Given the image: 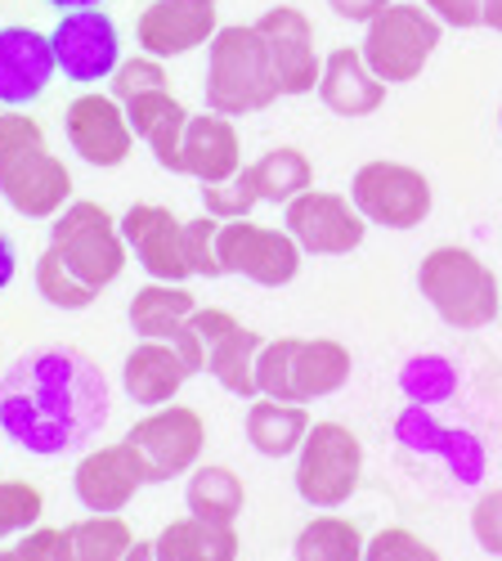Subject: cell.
I'll use <instances>...</instances> for the list:
<instances>
[{
    "label": "cell",
    "instance_id": "1",
    "mask_svg": "<svg viewBox=\"0 0 502 561\" xmlns=\"http://www.w3.org/2000/svg\"><path fill=\"white\" fill-rule=\"evenodd\" d=\"M113 417L108 373L81 346H32L0 368V436L32 458H63Z\"/></svg>",
    "mask_w": 502,
    "mask_h": 561
},
{
    "label": "cell",
    "instance_id": "2",
    "mask_svg": "<svg viewBox=\"0 0 502 561\" xmlns=\"http://www.w3.org/2000/svg\"><path fill=\"white\" fill-rule=\"evenodd\" d=\"M72 167L27 108H0V203L23 220H55L72 203Z\"/></svg>",
    "mask_w": 502,
    "mask_h": 561
},
{
    "label": "cell",
    "instance_id": "3",
    "mask_svg": "<svg viewBox=\"0 0 502 561\" xmlns=\"http://www.w3.org/2000/svg\"><path fill=\"white\" fill-rule=\"evenodd\" d=\"M202 100H207V113L234 117V122L265 113L283 100L256 23H220V32L207 45Z\"/></svg>",
    "mask_w": 502,
    "mask_h": 561
},
{
    "label": "cell",
    "instance_id": "4",
    "mask_svg": "<svg viewBox=\"0 0 502 561\" xmlns=\"http://www.w3.org/2000/svg\"><path fill=\"white\" fill-rule=\"evenodd\" d=\"M418 293L458 333H480L502 314V278L463 243H440L418 261Z\"/></svg>",
    "mask_w": 502,
    "mask_h": 561
},
{
    "label": "cell",
    "instance_id": "5",
    "mask_svg": "<svg viewBox=\"0 0 502 561\" xmlns=\"http://www.w3.org/2000/svg\"><path fill=\"white\" fill-rule=\"evenodd\" d=\"M354 373V355L337 337H265L256 355V391L283 404H314L337 396Z\"/></svg>",
    "mask_w": 502,
    "mask_h": 561
},
{
    "label": "cell",
    "instance_id": "6",
    "mask_svg": "<svg viewBox=\"0 0 502 561\" xmlns=\"http://www.w3.org/2000/svg\"><path fill=\"white\" fill-rule=\"evenodd\" d=\"M50 248L85 288H95L104 297V288H113L130 265L126 239L117 216L95 203V198H72L55 220H50Z\"/></svg>",
    "mask_w": 502,
    "mask_h": 561
},
{
    "label": "cell",
    "instance_id": "7",
    "mask_svg": "<svg viewBox=\"0 0 502 561\" xmlns=\"http://www.w3.org/2000/svg\"><path fill=\"white\" fill-rule=\"evenodd\" d=\"M440 41H444V23L422 0H390L373 23H363L359 50L386 85H408L427 72Z\"/></svg>",
    "mask_w": 502,
    "mask_h": 561
},
{
    "label": "cell",
    "instance_id": "8",
    "mask_svg": "<svg viewBox=\"0 0 502 561\" xmlns=\"http://www.w3.org/2000/svg\"><path fill=\"white\" fill-rule=\"evenodd\" d=\"M292 485L314 512H341L363 485V440L337 417L314 423L296 449Z\"/></svg>",
    "mask_w": 502,
    "mask_h": 561
},
{
    "label": "cell",
    "instance_id": "9",
    "mask_svg": "<svg viewBox=\"0 0 502 561\" xmlns=\"http://www.w3.org/2000/svg\"><path fill=\"white\" fill-rule=\"evenodd\" d=\"M350 203L359 207V216L390 229V233H408L422 229L435 211V184L422 167H408L395 158H373L350 175Z\"/></svg>",
    "mask_w": 502,
    "mask_h": 561
},
{
    "label": "cell",
    "instance_id": "10",
    "mask_svg": "<svg viewBox=\"0 0 502 561\" xmlns=\"http://www.w3.org/2000/svg\"><path fill=\"white\" fill-rule=\"evenodd\" d=\"M135 458H140L144 485H171L179 477H189L207 454V417L194 404H162L149 409L144 417H135L130 432L121 436Z\"/></svg>",
    "mask_w": 502,
    "mask_h": 561
},
{
    "label": "cell",
    "instance_id": "11",
    "mask_svg": "<svg viewBox=\"0 0 502 561\" xmlns=\"http://www.w3.org/2000/svg\"><path fill=\"white\" fill-rule=\"evenodd\" d=\"M301 243L283 225L260 220H224L220 225V265L224 274H238L256 288H288L301 274Z\"/></svg>",
    "mask_w": 502,
    "mask_h": 561
},
{
    "label": "cell",
    "instance_id": "12",
    "mask_svg": "<svg viewBox=\"0 0 502 561\" xmlns=\"http://www.w3.org/2000/svg\"><path fill=\"white\" fill-rule=\"evenodd\" d=\"M50 45H55L59 77L81 85V90H95L100 81H108L117 72V64L126 59L121 55V27L113 23L108 10L59 14V23L50 32Z\"/></svg>",
    "mask_w": 502,
    "mask_h": 561
},
{
    "label": "cell",
    "instance_id": "13",
    "mask_svg": "<svg viewBox=\"0 0 502 561\" xmlns=\"http://www.w3.org/2000/svg\"><path fill=\"white\" fill-rule=\"evenodd\" d=\"M63 135L72 153L95 167V171H117L130 162L135 153V130H130V117H126V104L113 100L108 90H81V95L63 108Z\"/></svg>",
    "mask_w": 502,
    "mask_h": 561
},
{
    "label": "cell",
    "instance_id": "14",
    "mask_svg": "<svg viewBox=\"0 0 502 561\" xmlns=\"http://www.w3.org/2000/svg\"><path fill=\"white\" fill-rule=\"evenodd\" d=\"M283 229L301 243L305 256H350L369 239V220L359 216L350 194L318 190V184L283 207Z\"/></svg>",
    "mask_w": 502,
    "mask_h": 561
},
{
    "label": "cell",
    "instance_id": "15",
    "mask_svg": "<svg viewBox=\"0 0 502 561\" xmlns=\"http://www.w3.org/2000/svg\"><path fill=\"white\" fill-rule=\"evenodd\" d=\"M117 225H121L130 261L149 278H157V284H189L194 278L185 256V220L166 203H130L117 216Z\"/></svg>",
    "mask_w": 502,
    "mask_h": 561
},
{
    "label": "cell",
    "instance_id": "16",
    "mask_svg": "<svg viewBox=\"0 0 502 561\" xmlns=\"http://www.w3.org/2000/svg\"><path fill=\"white\" fill-rule=\"evenodd\" d=\"M256 32L265 41V55L279 77V90L288 100L314 95L318 77H324V55L314 45V23L301 5H269L256 19Z\"/></svg>",
    "mask_w": 502,
    "mask_h": 561
},
{
    "label": "cell",
    "instance_id": "17",
    "mask_svg": "<svg viewBox=\"0 0 502 561\" xmlns=\"http://www.w3.org/2000/svg\"><path fill=\"white\" fill-rule=\"evenodd\" d=\"M220 32V0H149L135 19V41L153 59L207 50Z\"/></svg>",
    "mask_w": 502,
    "mask_h": 561
},
{
    "label": "cell",
    "instance_id": "18",
    "mask_svg": "<svg viewBox=\"0 0 502 561\" xmlns=\"http://www.w3.org/2000/svg\"><path fill=\"white\" fill-rule=\"evenodd\" d=\"M59 64L50 32L32 23H5L0 27V108H32L45 100V90L55 85Z\"/></svg>",
    "mask_w": 502,
    "mask_h": 561
},
{
    "label": "cell",
    "instance_id": "19",
    "mask_svg": "<svg viewBox=\"0 0 502 561\" xmlns=\"http://www.w3.org/2000/svg\"><path fill=\"white\" fill-rule=\"evenodd\" d=\"M140 490H144V472H140V458H135V449L126 440L85 449L72 467L77 503L85 512H100V517H121Z\"/></svg>",
    "mask_w": 502,
    "mask_h": 561
},
{
    "label": "cell",
    "instance_id": "20",
    "mask_svg": "<svg viewBox=\"0 0 502 561\" xmlns=\"http://www.w3.org/2000/svg\"><path fill=\"white\" fill-rule=\"evenodd\" d=\"M386 81L369 68L359 45H337V50L324 55V77H318L314 95L324 100V108L332 117L359 122V117H373L386 104Z\"/></svg>",
    "mask_w": 502,
    "mask_h": 561
},
{
    "label": "cell",
    "instance_id": "21",
    "mask_svg": "<svg viewBox=\"0 0 502 561\" xmlns=\"http://www.w3.org/2000/svg\"><path fill=\"white\" fill-rule=\"evenodd\" d=\"M243 135L234 117L220 113H194L185 126V145H179V175L198 184H224L243 171Z\"/></svg>",
    "mask_w": 502,
    "mask_h": 561
},
{
    "label": "cell",
    "instance_id": "22",
    "mask_svg": "<svg viewBox=\"0 0 502 561\" xmlns=\"http://www.w3.org/2000/svg\"><path fill=\"white\" fill-rule=\"evenodd\" d=\"M189 378L194 373L185 368V359L175 355L171 342H135L121 359V396L130 404H140L144 413L175 404Z\"/></svg>",
    "mask_w": 502,
    "mask_h": 561
},
{
    "label": "cell",
    "instance_id": "23",
    "mask_svg": "<svg viewBox=\"0 0 502 561\" xmlns=\"http://www.w3.org/2000/svg\"><path fill=\"white\" fill-rule=\"evenodd\" d=\"M130 130L135 139L153 153V162L171 175H179V145H185V126H189V108L175 90H153V95H140L126 104Z\"/></svg>",
    "mask_w": 502,
    "mask_h": 561
},
{
    "label": "cell",
    "instance_id": "24",
    "mask_svg": "<svg viewBox=\"0 0 502 561\" xmlns=\"http://www.w3.org/2000/svg\"><path fill=\"white\" fill-rule=\"evenodd\" d=\"M198 310V297L189 284H157L149 278L144 288H135L126 301V323L140 342H171Z\"/></svg>",
    "mask_w": 502,
    "mask_h": 561
},
{
    "label": "cell",
    "instance_id": "25",
    "mask_svg": "<svg viewBox=\"0 0 502 561\" xmlns=\"http://www.w3.org/2000/svg\"><path fill=\"white\" fill-rule=\"evenodd\" d=\"M310 427H314V417L305 404H283L265 396H256L243 417V436L260 458H296Z\"/></svg>",
    "mask_w": 502,
    "mask_h": 561
},
{
    "label": "cell",
    "instance_id": "26",
    "mask_svg": "<svg viewBox=\"0 0 502 561\" xmlns=\"http://www.w3.org/2000/svg\"><path fill=\"white\" fill-rule=\"evenodd\" d=\"M153 548H157V561H238L243 557L238 526H215V522L189 517V512L166 522Z\"/></svg>",
    "mask_w": 502,
    "mask_h": 561
},
{
    "label": "cell",
    "instance_id": "27",
    "mask_svg": "<svg viewBox=\"0 0 502 561\" xmlns=\"http://www.w3.org/2000/svg\"><path fill=\"white\" fill-rule=\"evenodd\" d=\"M185 507H189V517H202L215 526H238L243 507H247V485L234 467L198 462L185 481Z\"/></svg>",
    "mask_w": 502,
    "mask_h": 561
},
{
    "label": "cell",
    "instance_id": "28",
    "mask_svg": "<svg viewBox=\"0 0 502 561\" xmlns=\"http://www.w3.org/2000/svg\"><path fill=\"white\" fill-rule=\"evenodd\" d=\"M247 175H252L256 198L269 203V207H288L292 198H301L305 190H314V162L296 145L265 149L256 162H247Z\"/></svg>",
    "mask_w": 502,
    "mask_h": 561
},
{
    "label": "cell",
    "instance_id": "29",
    "mask_svg": "<svg viewBox=\"0 0 502 561\" xmlns=\"http://www.w3.org/2000/svg\"><path fill=\"white\" fill-rule=\"evenodd\" d=\"M135 543V530L126 517H100V512H85L81 522L59 530V552L55 561H126Z\"/></svg>",
    "mask_w": 502,
    "mask_h": 561
},
{
    "label": "cell",
    "instance_id": "30",
    "mask_svg": "<svg viewBox=\"0 0 502 561\" xmlns=\"http://www.w3.org/2000/svg\"><path fill=\"white\" fill-rule=\"evenodd\" d=\"M369 535L341 512H318L292 539V561H363Z\"/></svg>",
    "mask_w": 502,
    "mask_h": 561
},
{
    "label": "cell",
    "instance_id": "31",
    "mask_svg": "<svg viewBox=\"0 0 502 561\" xmlns=\"http://www.w3.org/2000/svg\"><path fill=\"white\" fill-rule=\"evenodd\" d=\"M260 346H265V337L256 333V329H247V323H234L230 333H224L215 346H211V355H207V373L211 378L230 391V396H238V400H256L260 391H256V355H260Z\"/></svg>",
    "mask_w": 502,
    "mask_h": 561
},
{
    "label": "cell",
    "instance_id": "32",
    "mask_svg": "<svg viewBox=\"0 0 502 561\" xmlns=\"http://www.w3.org/2000/svg\"><path fill=\"white\" fill-rule=\"evenodd\" d=\"M32 284H36V297L45 301V306H55V310H68V314H77V310H90L100 301V293L95 288H85L81 278L45 248L40 256H36V270H32Z\"/></svg>",
    "mask_w": 502,
    "mask_h": 561
},
{
    "label": "cell",
    "instance_id": "33",
    "mask_svg": "<svg viewBox=\"0 0 502 561\" xmlns=\"http://www.w3.org/2000/svg\"><path fill=\"white\" fill-rule=\"evenodd\" d=\"M399 391L418 409L444 404L453 391H458V368H453L444 355H413L399 368Z\"/></svg>",
    "mask_w": 502,
    "mask_h": 561
},
{
    "label": "cell",
    "instance_id": "34",
    "mask_svg": "<svg viewBox=\"0 0 502 561\" xmlns=\"http://www.w3.org/2000/svg\"><path fill=\"white\" fill-rule=\"evenodd\" d=\"M45 517V494L32 481H0V539H19Z\"/></svg>",
    "mask_w": 502,
    "mask_h": 561
},
{
    "label": "cell",
    "instance_id": "35",
    "mask_svg": "<svg viewBox=\"0 0 502 561\" xmlns=\"http://www.w3.org/2000/svg\"><path fill=\"white\" fill-rule=\"evenodd\" d=\"M153 90H171V72H166V59H153V55H130L117 64V72L108 77V95L130 104L140 95H153Z\"/></svg>",
    "mask_w": 502,
    "mask_h": 561
},
{
    "label": "cell",
    "instance_id": "36",
    "mask_svg": "<svg viewBox=\"0 0 502 561\" xmlns=\"http://www.w3.org/2000/svg\"><path fill=\"white\" fill-rule=\"evenodd\" d=\"M198 194H202V211L215 216L220 225H224V220H252V211L260 207L247 167H243L234 180H224V184H198Z\"/></svg>",
    "mask_w": 502,
    "mask_h": 561
},
{
    "label": "cell",
    "instance_id": "37",
    "mask_svg": "<svg viewBox=\"0 0 502 561\" xmlns=\"http://www.w3.org/2000/svg\"><path fill=\"white\" fill-rule=\"evenodd\" d=\"M363 561H444V552L408 526H382L377 535H369Z\"/></svg>",
    "mask_w": 502,
    "mask_h": 561
},
{
    "label": "cell",
    "instance_id": "38",
    "mask_svg": "<svg viewBox=\"0 0 502 561\" xmlns=\"http://www.w3.org/2000/svg\"><path fill=\"white\" fill-rule=\"evenodd\" d=\"M185 256H189L194 278H224V265H220V220L215 216L185 220Z\"/></svg>",
    "mask_w": 502,
    "mask_h": 561
},
{
    "label": "cell",
    "instance_id": "39",
    "mask_svg": "<svg viewBox=\"0 0 502 561\" xmlns=\"http://www.w3.org/2000/svg\"><path fill=\"white\" fill-rule=\"evenodd\" d=\"M471 539L480 543V552H489V557L502 561V485L498 490H485L471 503Z\"/></svg>",
    "mask_w": 502,
    "mask_h": 561
},
{
    "label": "cell",
    "instance_id": "40",
    "mask_svg": "<svg viewBox=\"0 0 502 561\" xmlns=\"http://www.w3.org/2000/svg\"><path fill=\"white\" fill-rule=\"evenodd\" d=\"M431 454H440V458L453 467V477H458V481H476V477H480V445H476L467 432L440 427Z\"/></svg>",
    "mask_w": 502,
    "mask_h": 561
},
{
    "label": "cell",
    "instance_id": "41",
    "mask_svg": "<svg viewBox=\"0 0 502 561\" xmlns=\"http://www.w3.org/2000/svg\"><path fill=\"white\" fill-rule=\"evenodd\" d=\"M59 552V530L55 526H36L19 535L14 543H0V561H55Z\"/></svg>",
    "mask_w": 502,
    "mask_h": 561
},
{
    "label": "cell",
    "instance_id": "42",
    "mask_svg": "<svg viewBox=\"0 0 502 561\" xmlns=\"http://www.w3.org/2000/svg\"><path fill=\"white\" fill-rule=\"evenodd\" d=\"M422 5H427L444 27H458V32L480 27V0H422Z\"/></svg>",
    "mask_w": 502,
    "mask_h": 561
},
{
    "label": "cell",
    "instance_id": "43",
    "mask_svg": "<svg viewBox=\"0 0 502 561\" xmlns=\"http://www.w3.org/2000/svg\"><path fill=\"white\" fill-rule=\"evenodd\" d=\"M171 346H175V355H179V359H185V368L194 373V378H198V373H207V346H202V337L189 329V323L171 337Z\"/></svg>",
    "mask_w": 502,
    "mask_h": 561
},
{
    "label": "cell",
    "instance_id": "44",
    "mask_svg": "<svg viewBox=\"0 0 502 561\" xmlns=\"http://www.w3.org/2000/svg\"><path fill=\"white\" fill-rule=\"evenodd\" d=\"M390 5V0H328V10L346 23H373L382 10Z\"/></svg>",
    "mask_w": 502,
    "mask_h": 561
},
{
    "label": "cell",
    "instance_id": "45",
    "mask_svg": "<svg viewBox=\"0 0 502 561\" xmlns=\"http://www.w3.org/2000/svg\"><path fill=\"white\" fill-rule=\"evenodd\" d=\"M14 274H19V248L5 229H0V293H5L14 284Z\"/></svg>",
    "mask_w": 502,
    "mask_h": 561
},
{
    "label": "cell",
    "instance_id": "46",
    "mask_svg": "<svg viewBox=\"0 0 502 561\" xmlns=\"http://www.w3.org/2000/svg\"><path fill=\"white\" fill-rule=\"evenodd\" d=\"M480 27L502 32V0H480Z\"/></svg>",
    "mask_w": 502,
    "mask_h": 561
},
{
    "label": "cell",
    "instance_id": "47",
    "mask_svg": "<svg viewBox=\"0 0 502 561\" xmlns=\"http://www.w3.org/2000/svg\"><path fill=\"white\" fill-rule=\"evenodd\" d=\"M45 5L59 14H72V10H104V0H45Z\"/></svg>",
    "mask_w": 502,
    "mask_h": 561
},
{
    "label": "cell",
    "instance_id": "48",
    "mask_svg": "<svg viewBox=\"0 0 502 561\" xmlns=\"http://www.w3.org/2000/svg\"><path fill=\"white\" fill-rule=\"evenodd\" d=\"M126 561H157L153 539H135V543H130V552H126Z\"/></svg>",
    "mask_w": 502,
    "mask_h": 561
},
{
    "label": "cell",
    "instance_id": "49",
    "mask_svg": "<svg viewBox=\"0 0 502 561\" xmlns=\"http://www.w3.org/2000/svg\"><path fill=\"white\" fill-rule=\"evenodd\" d=\"M498 126H502V108H498Z\"/></svg>",
    "mask_w": 502,
    "mask_h": 561
}]
</instances>
